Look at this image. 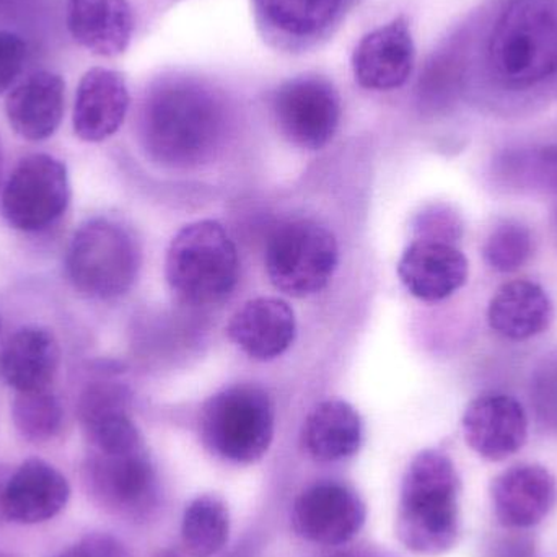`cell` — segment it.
<instances>
[{
	"label": "cell",
	"mask_w": 557,
	"mask_h": 557,
	"mask_svg": "<svg viewBox=\"0 0 557 557\" xmlns=\"http://www.w3.org/2000/svg\"><path fill=\"white\" fill-rule=\"evenodd\" d=\"M225 124L221 97L185 75L160 78L140 107V140L163 165L189 166L208 159L221 144Z\"/></svg>",
	"instance_id": "cell-1"
},
{
	"label": "cell",
	"mask_w": 557,
	"mask_h": 557,
	"mask_svg": "<svg viewBox=\"0 0 557 557\" xmlns=\"http://www.w3.org/2000/svg\"><path fill=\"white\" fill-rule=\"evenodd\" d=\"M460 478L450 457L438 450L416 455L403 478L396 535L409 552L442 556L460 535Z\"/></svg>",
	"instance_id": "cell-2"
},
{
	"label": "cell",
	"mask_w": 557,
	"mask_h": 557,
	"mask_svg": "<svg viewBox=\"0 0 557 557\" xmlns=\"http://www.w3.org/2000/svg\"><path fill=\"white\" fill-rule=\"evenodd\" d=\"M491 72L509 88H530L557 72V0H510L487 45Z\"/></svg>",
	"instance_id": "cell-3"
},
{
	"label": "cell",
	"mask_w": 557,
	"mask_h": 557,
	"mask_svg": "<svg viewBox=\"0 0 557 557\" xmlns=\"http://www.w3.org/2000/svg\"><path fill=\"white\" fill-rule=\"evenodd\" d=\"M166 281L189 307H211L231 297L238 282L237 248L219 222L201 221L176 234L166 253Z\"/></svg>",
	"instance_id": "cell-4"
},
{
	"label": "cell",
	"mask_w": 557,
	"mask_h": 557,
	"mask_svg": "<svg viewBox=\"0 0 557 557\" xmlns=\"http://www.w3.org/2000/svg\"><path fill=\"white\" fill-rule=\"evenodd\" d=\"M140 268L134 235L120 222L94 219L75 232L65 258L69 281L82 295L113 300L126 294Z\"/></svg>",
	"instance_id": "cell-5"
},
{
	"label": "cell",
	"mask_w": 557,
	"mask_h": 557,
	"mask_svg": "<svg viewBox=\"0 0 557 557\" xmlns=\"http://www.w3.org/2000/svg\"><path fill=\"white\" fill-rule=\"evenodd\" d=\"M206 447L234 463H255L270 450L274 408L260 386L235 385L208 399L201 412Z\"/></svg>",
	"instance_id": "cell-6"
},
{
	"label": "cell",
	"mask_w": 557,
	"mask_h": 557,
	"mask_svg": "<svg viewBox=\"0 0 557 557\" xmlns=\"http://www.w3.org/2000/svg\"><path fill=\"white\" fill-rule=\"evenodd\" d=\"M337 261L339 248L334 235L308 219L285 222L268 242V276L277 290L290 297H310L323 290Z\"/></svg>",
	"instance_id": "cell-7"
},
{
	"label": "cell",
	"mask_w": 557,
	"mask_h": 557,
	"mask_svg": "<svg viewBox=\"0 0 557 557\" xmlns=\"http://www.w3.org/2000/svg\"><path fill=\"white\" fill-rule=\"evenodd\" d=\"M71 201L67 169L61 160L35 153L20 160L2 193V214L16 231L38 232L54 224Z\"/></svg>",
	"instance_id": "cell-8"
},
{
	"label": "cell",
	"mask_w": 557,
	"mask_h": 557,
	"mask_svg": "<svg viewBox=\"0 0 557 557\" xmlns=\"http://www.w3.org/2000/svg\"><path fill=\"white\" fill-rule=\"evenodd\" d=\"M82 478L91 500L116 516L136 519L156 504V471L146 448L124 454L91 451Z\"/></svg>",
	"instance_id": "cell-9"
},
{
	"label": "cell",
	"mask_w": 557,
	"mask_h": 557,
	"mask_svg": "<svg viewBox=\"0 0 557 557\" xmlns=\"http://www.w3.org/2000/svg\"><path fill=\"white\" fill-rule=\"evenodd\" d=\"M273 114L288 143L300 149H323L339 127V94L327 78L301 75L277 88Z\"/></svg>",
	"instance_id": "cell-10"
},
{
	"label": "cell",
	"mask_w": 557,
	"mask_h": 557,
	"mask_svg": "<svg viewBox=\"0 0 557 557\" xmlns=\"http://www.w3.org/2000/svg\"><path fill=\"white\" fill-rule=\"evenodd\" d=\"M359 0H253L255 20L270 45L304 51L327 38Z\"/></svg>",
	"instance_id": "cell-11"
},
{
	"label": "cell",
	"mask_w": 557,
	"mask_h": 557,
	"mask_svg": "<svg viewBox=\"0 0 557 557\" xmlns=\"http://www.w3.org/2000/svg\"><path fill=\"white\" fill-rule=\"evenodd\" d=\"M363 522L362 499L344 484H314L297 497L292 509L295 533L314 545H344L360 532Z\"/></svg>",
	"instance_id": "cell-12"
},
{
	"label": "cell",
	"mask_w": 557,
	"mask_h": 557,
	"mask_svg": "<svg viewBox=\"0 0 557 557\" xmlns=\"http://www.w3.org/2000/svg\"><path fill=\"white\" fill-rule=\"evenodd\" d=\"M414 59L411 29L398 16L360 39L352 54L354 77L367 90H396L411 77Z\"/></svg>",
	"instance_id": "cell-13"
},
{
	"label": "cell",
	"mask_w": 557,
	"mask_h": 557,
	"mask_svg": "<svg viewBox=\"0 0 557 557\" xmlns=\"http://www.w3.org/2000/svg\"><path fill=\"white\" fill-rule=\"evenodd\" d=\"M465 441L471 450L491 461L516 455L529 437V418L516 398L486 393L470 403L463 416Z\"/></svg>",
	"instance_id": "cell-14"
},
{
	"label": "cell",
	"mask_w": 557,
	"mask_h": 557,
	"mask_svg": "<svg viewBox=\"0 0 557 557\" xmlns=\"http://www.w3.org/2000/svg\"><path fill=\"white\" fill-rule=\"evenodd\" d=\"M71 497V486L61 471L39 458L16 468L5 480L0 510L10 522L36 525L54 519Z\"/></svg>",
	"instance_id": "cell-15"
},
{
	"label": "cell",
	"mask_w": 557,
	"mask_h": 557,
	"mask_svg": "<svg viewBox=\"0 0 557 557\" xmlns=\"http://www.w3.org/2000/svg\"><path fill=\"white\" fill-rule=\"evenodd\" d=\"M82 429L94 451L124 454L144 448L139 429L129 416V393L120 383H91L77 406Z\"/></svg>",
	"instance_id": "cell-16"
},
{
	"label": "cell",
	"mask_w": 557,
	"mask_h": 557,
	"mask_svg": "<svg viewBox=\"0 0 557 557\" xmlns=\"http://www.w3.org/2000/svg\"><path fill=\"white\" fill-rule=\"evenodd\" d=\"M398 276L419 300L441 301L463 287L468 260L448 242L418 238L403 253Z\"/></svg>",
	"instance_id": "cell-17"
},
{
	"label": "cell",
	"mask_w": 557,
	"mask_h": 557,
	"mask_svg": "<svg viewBox=\"0 0 557 557\" xmlns=\"http://www.w3.org/2000/svg\"><path fill=\"white\" fill-rule=\"evenodd\" d=\"M557 500L555 476L540 465H517L493 484L494 513L507 529H530L548 517Z\"/></svg>",
	"instance_id": "cell-18"
},
{
	"label": "cell",
	"mask_w": 557,
	"mask_h": 557,
	"mask_svg": "<svg viewBox=\"0 0 557 557\" xmlns=\"http://www.w3.org/2000/svg\"><path fill=\"white\" fill-rule=\"evenodd\" d=\"M129 90L120 72L94 67L82 77L75 97L74 131L85 143H101L117 133L129 110Z\"/></svg>",
	"instance_id": "cell-19"
},
{
	"label": "cell",
	"mask_w": 557,
	"mask_h": 557,
	"mask_svg": "<svg viewBox=\"0 0 557 557\" xmlns=\"http://www.w3.org/2000/svg\"><path fill=\"white\" fill-rule=\"evenodd\" d=\"M228 337L255 360H273L294 344L297 320L287 301L260 297L247 301L228 323Z\"/></svg>",
	"instance_id": "cell-20"
},
{
	"label": "cell",
	"mask_w": 557,
	"mask_h": 557,
	"mask_svg": "<svg viewBox=\"0 0 557 557\" xmlns=\"http://www.w3.org/2000/svg\"><path fill=\"white\" fill-rule=\"evenodd\" d=\"M65 84L52 72H36L10 91L5 113L12 129L26 140L48 139L64 116Z\"/></svg>",
	"instance_id": "cell-21"
},
{
	"label": "cell",
	"mask_w": 557,
	"mask_h": 557,
	"mask_svg": "<svg viewBox=\"0 0 557 557\" xmlns=\"http://www.w3.org/2000/svg\"><path fill=\"white\" fill-rule=\"evenodd\" d=\"M61 360L58 341L46 327L16 331L0 354V376L16 393L49 389Z\"/></svg>",
	"instance_id": "cell-22"
},
{
	"label": "cell",
	"mask_w": 557,
	"mask_h": 557,
	"mask_svg": "<svg viewBox=\"0 0 557 557\" xmlns=\"http://www.w3.org/2000/svg\"><path fill=\"white\" fill-rule=\"evenodd\" d=\"M67 28L82 48L114 58L129 46L133 10L127 0H69Z\"/></svg>",
	"instance_id": "cell-23"
},
{
	"label": "cell",
	"mask_w": 557,
	"mask_h": 557,
	"mask_svg": "<svg viewBox=\"0 0 557 557\" xmlns=\"http://www.w3.org/2000/svg\"><path fill=\"white\" fill-rule=\"evenodd\" d=\"M553 320V304L535 282L512 281L491 298L487 321L500 336L525 341L539 336Z\"/></svg>",
	"instance_id": "cell-24"
},
{
	"label": "cell",
	"mask_w": 557,
	"mask_h": 557,
	"mask_svg": "<svg viewBox=\"0 0 557 557\" xmlns=\"http://www.w3.org/2000/svg\"><path fill=\"white\" fill-rule=\"evenodd\" d=\"M305 450L317 461H337L352 457L362 444L359 412L341 399L314 406L301 432Z\"/></svg>",
	"instance_id": "cell-25"
},
{
	"label": "cell",
	"mask_w": 557,
	"mask_h": 557,
	"mask_svg": "<svg viewBox=\"0 0 557 557\" xmlns=\"http://www.w3.org/2000/svg\"><path fill=\"white\" fill-rule=\"evenodd\" d=\"M231 517L227 507L214 496H201L189 504L182 523L186 552L195 557L218 555L228 540Z\"/></svg>",
	"instance_id": "cell-26"
},
{
	"label": "cell",
	"mask_w": 557,
	"mask_h": 557,
	"mask_svg": "<svg viewBox=\"0 0 557 557\" xmlns=\"http://www.w3.org/2000/svg\"><path fill=\"white\" fill-rule=\"evenodd\" d=\"M467 61L465 49L460 45L448 46L435 52L418 84L419 103L428 110H442L457 100L463 85Z\"/></svg>",
	"instance_id": "cell-27"
},
{
	"label": "cell",
	"mask_w": 557,
	"mask_h": 557,
	"mask_svg": "<svg viewBox=\"0 0 557 557\" xmlns=\"http://www.w3.org/2000/svg\"><path fill=\"white\" fill-rule=\"evenodd\" d=\"M13 424L25 441L45 444L61 432L64 409L49 389L16 393L12 406Z\"/></svg>",
	"instance_id": "cell-28"
},
{
	"label": "cell",
	"mask_w": 557,
	"mask_h": 557,
	"mask_svg": "<svg viewBox=\"0 0 557 557\" xmlns=\"http://www.w3.org/2000/svg\"><path fill=\"white\" fill-rule=\"evenodd\" d=\"M484 260L499 273H513L529 261L532 255V235L519 222L497 225L483 248Z\"/></svg>",
	"instance_id": "cell-29"
},
{
	"label": "cell",
	"mask_w": 557,
	"mask_h": 557,
	"mask_svg": "<svg viewBox=\"0 0 557 557\" xmlns=\"http://www.w3.org/2000/svg\"><path fill=\"white\" fill-rule=\"evenodd\" d=\"M25 58L23 39L15 33L0 32V95L18 77Z\"/></svg>",
	"instance_id": "cell-30"
},
{
	"label": "cell",
	"mask_w": 557,
	"mask_h": 557,
	"mask_svg": "<svg viewBox=\"0 0 557 557\" xmlns=\"http://www.w3.org/2000/svg\"><path fill=\"white\" fill-rule=\"evenodd\" d=\"M54 557H129L117 540L107 535H91L77 546Z\"/></svg>",
	"instance_id": "cell-31"
},
{
	"label": "cell",
	"mask_w": 557,
	"mask_h": 557,
	"mask_svg": "<svg viewBox=\"0 0 557 557\" xmlns=\"http://www.w3.org/2000/svg\"><path fill=\"white\" fill-rule=\"evenodd\" d=\"M458 231H460V224H458L457 218L447 214V212H435V214L425 215L421 222V238L451 244V240L458 237Z\"/></svg>",
	"instance_id": "cell-32"
},
{
	"label": "cell",
	"mask_w": 557,
	"mask_h": 557,
	"mask_svg": "<svg viewBox=\"0 0 557 557\" xmlns=\"http://www.w3.org/2000/svg\"><path fill=\"white\" fill-rule=\"evenodd\" d=\"M533 552V543L525 536L500 539L493 545V557H529Z\"/></svg>",
	"instance_id": "cell-33"
},
{
	"label": "cell",
	"mask_w": 557,
	"mask_h": 557,
	"mask_svg": "<svg viewBox=\"0 0 557 557\" xmlns=\"http://www.w3.org/2000/svg\"><path fill=\"white\" fill-rule=\"evenodd\" d=\"M152 557H186V556L178 555V553L163 552V553H159V555H156Z\"/></svg>",
	"instance_id": "cell-34"
},
{
	"label": "cell",
	"mask_w": 557,
	"mask_h": 557,
	"mask_svg": "<svg viewBox=\"0 0 557 557\" xmlns=\"http://www.w3.org/2000/svg\"><path fill=\"white\" fill-rule=\"evenodd\" d=\"M2 169H3V150H2V140H0V180H2Z\"/></svg>",
	"instance_id": "cell-35"
},
{
	"label": "cell",
	"mask_w": 557,
	"mask_h": 557,
	"mask_svg": "<svg viewBox=\"0 0 557 557\" xmlns=\"http://www.w3.org/2000/svg\"><path fill=\"white\" fill-rule=\"evenodd\" d=\"M326 557H379V556H360V555H344V553H341V555H333V556H326Z\"/></svg>",
	"instance_id": "cell-36"
},
{
	"label": "cell",
	"mask_w": 557,
	"mask_h": 557,
	"mask_svg": "<svg viewBox=\"0 0 557 557\" xmlns=\"http://www.w3.org/2000/svg\"><path fill=\"white\" fill-rule=\"evenodd\" d=\"M3 484H5V480H3L2 474H0V497H2Z\"/></svg>",
	"instance_id": "cell-37"
},
{
	"label": "cell",
	"mask_w": 557,
	"mask_h": 557,
	"mask_svg": "<svg viewBox=\"0 0 557 557\" xmlns=\"http://www.w3.org/2000/svg\"><path fill=\"white\" fill-rule=\"evenodd\" d=\"M5 2H10V0H5Z\"/></svg>",
	"instance_id": "cell-38"
}]
</instances>
